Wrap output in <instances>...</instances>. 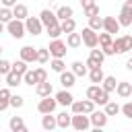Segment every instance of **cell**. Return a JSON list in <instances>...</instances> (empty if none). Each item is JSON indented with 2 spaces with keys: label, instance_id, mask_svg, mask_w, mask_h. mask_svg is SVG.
<instances>
[{
  "label": "cell",
  "instance_id": "39",
  "mask_svg": "<svg viewBox=\"0 0 132 132\" xmlns=\"http://www.w3.org/2000/svg\"><path fill=\"white\" fill-rule=\"evenodd\" d=\"M118 21H120L122 27H130V25H132V16L126 14V12H122V10H120V14H118Z\"/></svg>",
  "mask_w": 132,
  "mask_h": 132
},
{
  "label": "cell",
  "instance_id": "2",
  "mask_svg": "<svg viewBox=\"0 0 132 132\" xmlns=\"http://www.w3.org/2000/svg\"><path fill=\"white\" fill-rule=\"evenodd\" d=\"M6 31L10 33V37H14V39H23L25 33H27V29H25V21H21V19H12V21H8V23H6Z\"/></svg>",
  "mask_w": 132,
  "mask_h": 132
},
{
  "label": "cell",
  "instance_id": "37",
  "mask_svg": "<svg viewBox=\"0 0 132 132\" xmlns=\"http://www.w3.org/2000/svg\"><path fill=\"white\" fill-rule=\"evenodd\" d=\"M62 33H64V31H62L60 23H58V25H52V27H47V35H50L52 39H58V37H60Z\"/></svg>",
  "mask_w": 132,
  "mask_h": 132
},
{
  "label": "cell",
  "instance_id": "1",
  "mask_svg": "<svg viewBox=\"0 0 132 132\" xmlns=\"http://www.w3.org/2000/svg\"><path fill=\"white\" fill-rule=\"evenodd\" d=\"M87 97H89V99H93L97 105H105V103L109 101V93H107L101 85H95V82L87 89Z\"/></svg>",
  "mask_w": 132,
  "mask_h": 132
},
{
  "label": "cell",
  "instance_id": "27",
  "mask_svg": "<svg viewBox=\"0 0 132 132\" xmlns=\"http://www.w3.org/2000/svg\"><path fill=\"white\" fill-rule=\"evenodd\" d=\"M56 14H58V19L60 21H64V19H70V16H74V10H72V6H58V10H56Z\"/></svg>",
  "mask_w": 132,
  "mask_h": 132
},
{
  "label": "cell",
  "instance_id": "22",
  "mask_svg": "<svg viewBox=\"0 0 132 132\" xmlns=\"http://www.w3.org/2000/svg\"><path fill=\"white\" fill-rule=\"evenodd\" d=\"M89 78H91V82H95V85H101V82H103V78H105V74H103V68H101V66H97V68H91V70H89Z\"/></svg>",
  "mask_w": 132,
  "mask_h": 132
},
{
  "label": "cell",
  "instance_id": "25",
  "mask_svg": "<svg viewBox=\"0 0 132 132\" xmlns=\"http://www.w3.org/2000/svg\"><path fill=\"white\" fill-rule=\"evenodd\" d=\"M70 66H72L70 70H72L76 76H87V74H89V66H87L85 62H78V60H76V62H72Z\"/></svg>",
  "mask_w": 132,
  "mask_h": 132
},
{
  "label": "cell",
  "instance_id": "17",
  "mask_svg": "<svg viewBox=\"0 0 132 132\" xmlns=\"http://www.w3.org/2000/svg\"><path fill=\"white\" fill-rule=\"evenodd\" d=\"M35 93H37L39 97H47V95H52V93H54V87H52V82L41 80V82H37V85H35Z\"/></svg>",
  "mask_w": 132,
  "mask_h": 132
},
{
  "label": "cell",
  "instance_id": "41",
  "mask_svg": "<svg viewBox=\"0 0 132 132\" xmlns=\"http://www.w3.org/2000/svg\"><path fill=\"white\" fill-rule=\"evenodd\" d=\"M23 105H25V97H21V95H12V97H10V107L19 109V107H23Z\"/></svg>",
  "mask_w": 132,
  "mask_h": 132
},
{
  "label": "cell",
  "instance_id": "14",
  "mask_svg": "<svg viewBox=\"0 0 132 132\" xmlns=\"http://www.w3.org/2000/svg\"><path fill=\"white\" fill-rule=\"evenodd\" d=\"M74 80H76V74H74L72 70H62V72H60V85H62L64 89L74 87Z\"/></svg>",
  "mask_w": 132,
  "mask_h": 132
},
{
  "label": "cell",
  "instance_id": "19",
  "mask_svg": "<svg viewBox=\"0 0 132 132\" xmlns=\"http://www.w3.org/2000/svg\"><path fill=\"white\" fill-rule=\"evenodd\" d=\"M10 97H12L10 87L0 89V111H4V109H8V107H10Z\"/></svg>",
  "mask_w": 132,
  "mask_h": 132
},
{
  "label": "cell",
  "instance_id": "45",
  "mask_svg": "<svg viewBox=\"0 0 132 132\" xmlns=\"http://www.w3.org/2000/svg\"><path fill=\"white\" fill-rule=\"evenodd\" d=\"M35 74H37L39 82H41V80H47V72H45V68H35Z\"/></svg>",
  "mask_w": 132,
  "mask_h": 132
},
{
  "label": "cell",
  "instance_id": "12",
  "mask_svg": "<svg viewBox=\"0 0 132 132\" xmlns=\"http://www.w3.org/2000/svg\"><path fill=\"white\" fill-rule=\"evenodd\" d=\"M120 21H118V16H103V31H107V33H118L120 31Z\"/></svg>",
  "mask_w": 132,
  "mask_h": 132
},
{
  "label": "cell",
  "instance_id": "6",
  "mask_svg": "<svg viewBox=\"0 0 132 132\" xmlns=\"http://www.w3.org/2000/svg\"><path fill=\"white\" fill-rule=\"evenodd\" d=\"M66 47H68L66 41H62V39L58 37V39H52V41H50V47H47V50H50V56H52V58H64V56H66Z\"/></svg>",
  "mask_w": 132,
  "mask_h": 132
},
{
  "label": "cell",
  "instance_id": "49",
  "mask_svg": "<svg viewBox=\"0 0 132 132\" xmlns=\"http://www.w3.org/2000/svg\"><path fill=\"white\" fill-rule=\"evenodd\" d=\"M0 2H2V6H8V8H12L16 4V0H0Z\"/></svg>",
  "mask_w": 132,
  "mask_h": 132
},
{
  "label": "cell",
  "instance_id": "55",
  "mask_svg": "<svg viewBox=\"0 0 132 132\" xmlns=\"http://www.w3.org/2000/svg\"><path fill=\"white\" fill-rule=\"evenodd\" d=\"M130 97H132V95H130Z\"/></svg>",
  "mask_w": 132,
  "mask_h": 132
},
{
  "label": "cell",
  "instance_id": "48",
  "mask_svg": "<svg viewBox=\"0 0 132 132\" xmlns=\"http://www.w3.org/2000/svg\"><path fill=\"white\" fill-rule=\"evenodd\" d=\"M95 4V0H80V6L82 8H89V6H93Z\"/></svg>",
  "mask_w": 132,
  "mask_h": 132
},
{
  "label": "cell",
  "instance_id": "20",
  "mask_svg": "<svg viewBox=\"0 0 132 132\" xmlns=\"http://www.w3.org/2000/svg\"><path fill=\"white\" fill-rule=\"evenodd\" d=\"M8 128H10L12 132H25V130H27V126H25V122H23L21 116H12L10 122H8Z\"/></svg>",
  "mask_w": 132,
  "mask_h": 132
},
{
  "label": "cell",
  "instance_id": "21",
  "mask_svg": "<svg viewBox=\"0 0 132 132\" xmlns=\"http://www.w3.org/2000/svg\"><path fill=\"white\" fill-rule=\"evenodd\" d=\"M80 43H82V35H80V33H74V31H72V33L66 35V45H68V47L74 50V47H80Z\"/></svg>",
  "mask_w": 132,
  "mask_h": 132
},
{
  "label": "cell",
  "instance_id": "53",
  "mask_svg": "<svg viewBox=\"0 0 132 132\" xmlns=\"http://www.w3.org/2000/svg\"><path fill=\"white\" fill-rule=\"evenodd\" d=\"M47 2H56V0H47Z\"/></svg>",
  "mask_w": 132,
  "mask_h": 132
},
{
  "label": "cell",
  "instance_id": "47",
  "mask_svg": "<svg viewBox=\"0 0 132 132\" xmlns=\"http://www.w3.org/2000/svg\"><path fill=\"white\" fill-rule=\"evenodd\" d=\"M85 64H87V66H89V70H91V68H97V66H101V64H99V62H97V60H93V58H91V56H89V58H87V62H85Z\"/></svg>",
  "mask_w": 132,
  "mask_h": 132
},
{
  "label": "cell",
  "instance_id": "18",
  "mask_svg": "<svg viewBox=\"0 0 132 132\" xmlns=\"http://www.w3.org/2000/svg\"><path fill=\"white\" fill-rule=\"evenodd\" d=\"M41 128L47 130V132H52L54 128H58V120H56V116H52V113H43V118H41Z\"/></svg>",
  "mask_w": 132,
  "mask_h": 132
},
{
  "label": "cell",
  "instance_id": "11",
  "mask_svg": "<svg viewBox=\"0 0 132 132\" xmlns=\"http://www.w3.org/2000/svg\"><path fill=\"white\" fill-rule=\"evenodd\" d=\"M89 118H91V124H93L95 128H105V126H107V113H105V111L93 109V111L89 113Z\"/></svg>",
  "mask_w": 132,
  "mask_h": 132
},
{
  "label": "cell",
  "instance_id": "40",
  "mask_svg": "<svg viewBox=\"0 0 132 132\" xmlns=\"http://www.w3.org/2000/svg\"><path fill=\"white\" fill-rule=\"evenodd\" d=\"M93 60H97L99 64H103V60H105V54H103V50H95V47H91V54H89Z\"/></svg>",
  "mask_w": 132,
  "mask_h": 132
},
{
  "label": "cell",
  "instance_id": "52",
  "mask_svg": "<svg viewBox=\"0 0 132 132\" xmlns=\"http://www.w3.org/2000/svg\"><path fill=\"white\" fill-rule=\"evenodd\" d=\"M0 54H2V45H0Z\"/></svg>",
  "mask_w": 132,
  "mask_h": 132
},
{
  "label": "cell",
  "instance_id": "28",
  "mask_svg": "<svg viewBox=\"0 0 132 132\" xmlns=\"http://www.w3.org/2000/svg\"><path fill=\"white\" fill-rule=\"evenodd\" d=\"M60 27H62V31L68 35V33H72V31H76V21L70 16V19H64V21H60Z\"/></svg>",
  "mask_w": 132,
  "mask_h": 132
},
{
  "label": "cell",
  "instance_id": "35",
  "mask_svg": "<svg viewBox=\"0 0 132 132\" xmlns=\"http://www.w3.org/2000/svg\"><path fill=\"white\" fill-rule=\"evenodd\" d=\"M111 43H113V37H111V33H107V31L99 33V45H101V47H105V45H111Z\"/></svg>",
  "mask_w": 132,
  "mask_h": 132
},
{
  "label": "cell",
  "instance_id": "5",
  "mask_svg": "<svg viewBox=\"0 0 132 132\" xmlns=\"http://www.w3.org/2000/svg\"><path fill=\"white\" fill-rule=\"evenodd\" d=\"M25 29H27L29 35H41L43 23H41L39 16H27V19H25Z\"/></svg>",
  "mask_w": 132,
  "mask_h": 132
},
{
  "label": "cell",
  "instance_id": "33",
  "mask_svg": "<svg viewBox=\"0 0 132 132\" xmlns=\"http://www.w3.org/2000/svg\"><path fill=\"white\" fill-rule=\"evenodd\" d=\"M50 68L54 70V72H62V70H66V64H64V58H54L52 62H50Z\"/></svg>",
  "mask_w": 132,
  "mask_h": 132
},
{
  "label": "cell",
  "instance_id": "51",
  "mask_svg": "<svg viewBox=\"0 0 132 132\" xmlns=\"http://www.w3.org/2000/svg\"><path fill=\"white\" fill-rule=\"evenodd\" d=\"M4 29H6V23H2V21H0V33H2Z\"/></svg>",
  "mask_w": 132,
  "mask_h": 132
},
{
  "label": "cell",
  "instance_id": "30",
  "mask_svg": "<svg viewBox=\"0 0 132 132\" xmlns=\"http://www.w3.org/2000/svg\"><path fill=\"white\" fill-rule=\"evenodd\" d=\"M23 82H25V85H29V87H33V85H37V82H39V78H37V74H35V70H27V72L23 74Z\"/></svg>",
  "mask_w": 132,
  "mask_h": 132
},
{
  "label": "cell",
  "instance_id": "46",
  "mask_svg": "<svg viewBox=\"0 0 132 132\" xmlns=\"http://www.w3.org/2000/svg\"><path fill=\"white\" fill-rule=\"evenodd\" d=\"M122 12H126V14L132 16V0H126V2L122 4Z\"/></svg>",
  "mask_w": 132,
  "mask_h": 132
},
{
  "label": "cell",
  "instance_id": "26",
  "mask_svg": "<svg viewBox=\"0 0 132 132\" xmlns=\"http://www.w3.org/2000/svg\"><path fill=\"white\" fill-rule=\"evenodd\" d=\"M56 120H58V128H68V126H72V116H70V113H66V111L58 113V116H56Z\"/></svg>",
  "mask_w": 132,
  "mask_h": 132
},
{
  "label": "cell",
  "instance_id": "42",
  "mask_svg": "<svg viewBox=\"0 0 132 132\" xmlns=\"http://www.w3.org/2000/svg\"><path fill=\"white\" fill-rule=\"evenodd\" d=\"M10 70H12V64H10L8 60L0 58V74H2V76H6V74H8Z\"/></svg>",
  "mask_w": 132,
  "mask_h": 132
},
{
  "label": "cell",
  "instance_id": "36",
  "mask_svg": "<svg viewBox=\"0 0 132 132\" xmlns=\"http://www.w3.org/2000/svg\"><path fill=\"white\" fill-rule=\"evenodd\" d=\"M47 60H50V50L47 47H37V62L45 64Z\"/></svg>",
  "mask_w": 132,
  "mask_h": 132
},
{
  "label": "cell",
  "instance_id": "3",
  "mask_svg": "<svg viewBox=\"0 0 132 132\" xmlns=\"http://www.w3.org/2000/svg\"><path fill=\"white\" fill-rule=\"evenodd\" d=\"M95 101L93 99H82V101H72V105H70V109H72V113H91L93 109H95Z\"/></svg>",
  "mask_w": 132,
  "mask_h": 132
},
{
  "label": "cell",
  "instance_id": "4",
  "mask_svg": "<svg viewBox=\"0 0 132 132\" xmlns=\"http://www.w3.org/2000/svg\"><path fill=\"white\" fill-rule=\"evenodd\" d=\"M113 50H116V54H126V52H132V35H122V37H116V39H113Z\"/></svg>",
  "mask_w": 132,
  "mask_h": 132
},
{
  "label": "cell",
  "instance_id": "9",
  "mask_svg": "<svg viewBox=\"0 0 132 132\" xmlns=\"http://www.w3.org/2000/svg\"><path fill=\"white\" fill-rule=\"evenodd\" d=\"M80 35H82V43H85L87 47H97V45H99V33L93 31L91 27H85Z\"/></svg>",
  "mask_w": 132,
  "mask_h": 132
},
{
  "label": "cell",
  "instance_id": "31",
  "mask_svg": "<svg viewBox=\"0 0 132 132\" xmlns=\"http://www.w3.org/2000/svg\"><path fill=\"white\" fill-rule=\"evenodd\" d=\"M103 107H105V113H107V116H118V113L122 111V105H118L116 101H107Z\"/></svg>",
  "mask_w": 132,
  "mask_h": 132
},
{
  "label": "cell",
  "instance_id": "50",
  "mask_svg": "<svg viewBox=\"0 0 132 132\" xmlns=\"http://www.w3.org/2000/svg\"><path fill=\"white\" fill-rule=\"evenodd\" d=\"M126 68H128V70H132V56L126 60Z\"/></svg>",
  "mask_w": 132,
  "mask_h": 132
},
{
  "label": "cell",
  "instance_id": "23",
  "mask_svg": "<svg viewBox=\"0 0 132 132\" xmlns=\"http://www.w3.org/2000/svg\"><path fill=\"white\" fill-rule=\"evenodd\" d=\"M116 93H118L122 99H128V97L132 95V85H130V82H126V80H124V82H118Z\"/></svg>",
  "mask_w": 132,
  "mask_h": 132
},
{
  "label": "cell",
  "instance_id": "15",
  "mask_svg": "<svg viewBox=\"0 0 132 132\" xmlns=\"http://www.w3.org/2000/svg\"><path fill=\"white\" fill-rule=\"evenodd\" d=\"M56 99H58V105H64V107H70V105H72V101H74V97H72V93H70L68 89H64V91L56 93Z\"/></svg>",
  "mask_w": 132,
  "mask_h": 132
},
{
  "label": "cell",
  "instance_id": "8",
  "mask_svg": "<svg viewBox=\"0 0 132 132\" xmlns=\"http://www.w3.org/2000/svg\"><path fill=\"white\" fill-rule=\"evenodd\" d=\"M89 126H91L89 113H74V116H72V128H74V130L85 132V130H89Z\"/></svg>",
  "mask_w": 132,
  "mask_h": 132
},
{
  "label": "cell",
  "instance_id": "29",
  "mask_svg": "<svg viewBox=\"0 0 132 132\" xmlns=\"http://www.w3.org/2000/svg\"><path fill=\"white\" fill-rule=\"evenodd\" d=\"M101 87H103L107 93H113V91H116V87H118L116 76H105V78H103V82H101Z\"/></svg>",
  "mask_w": 132,
  "mask_h": 132
},
{
  "label": "cell",
  "instance_id": "13",
  "mask_svg": "<svg viewBox=\"0 0 132 132\" xmlns=\"http://www.w3.org/2000/svg\"><path fill=\"white\" fill-rule=\"evenodd\" d=\"M19 54H21V60H25L27 64L37 62V50H35V47H31V45L21 47V50H19Z\"/></svg>",
  "mask_w": 132,
  "mask_h": 132
},
{
  "label": "cell",
  "instance_id": "44",
  "mask_svg": "<svg viewBox=\"0 0 132 132\" xmlns=\"http://www.w3.org/2000/svg\"><path fill=\"white\" fill-rule=\"evenodd\" d=\"M122 113H124L128 120H132V101H128V103L122 105Z\"/></svg>",
  "mask_w": 132,
  "mask_h": 132
},
{
  "label": "cell",
  "instance_id": "54",
  "mask_svg": "<svg viewBox=\"0 0 132 132\" xmlns=\"http://www.w3.org/2000/svg\"><path fill=\"white\" fill-rule=\"evenodd\" d=\"M0 82H2V74H0Z\"/></svg>",
  "mask_w": 132,
  "mask_h": 132
},
{
  "label": "cell",
  "instance_id": "34",
  "mask_svg": "<svg viewBox=\"0 0 132 132\" xmlns=\"http://www.w3.org/2000/svg\"><path fill=\"white\" fill-rule=\"evenodd\" d=\"M14 19V14H12V8H8V6H2L0 8V21L2 23H8V21H12Z\"/></svg>",
  "mask_w": 132,
  "mask_h": 132
},
{
  "label": "cell",
  "instance_id": "43",
  "mask_svg": "<svg viewBox=\"0 0 132 132\" xmlns=\"http://www.w3.org/2000/svg\"><path fill=\"white\" fill-rule=\"evenodd\" d=\"M82 10H85V16H87V19L99 14V6H97V4H93V6H89V8H82Z\"/></svg>",
  "mask_w": 132,
  "mask_h": 132
},
{
  "label": "cell",
  "instance_id": "16",
  "mask_svg": "<svg viewBox=\"0 0 132 132\" xmlns=\"http://www.w3.org/2000/svg\"><path fill=\"white\" fill-rule=\"evenodd\" d=\"M4 78H6V87H10V89L23 85V74H19V72H14V70H10Z\"/></svg>",
  "mask_w": 132,
  "mask_h": 132
},
{
  "label": "cell",
  "instance_id": "38",
  "mask_svg": "<svg viewBox=\"0 0 132 132\" xmlns=\"http://www.w3.org/2000/svg\"><path fill=\"white\" fill-rule=\"evenodd\" d=\"M12 70L19 72V74H25L29 68H27V62L25 60H16V62H12Z\"/></svg>",
  "mask_w": 132,
  "mask_h": 132
},
{
  "label": "cell",
  "instance_id": "7",
  "mask_svg": "<svg viewBox=\"0 0 132 132\" xmlns=\"http://www.w3.org/2000/svg\"><path fill=\"white\" fill-rule=\"evenodd\" d=\"M58 107V99L47 95V97H41V101L37 103V111L39 113H54V109Z\"/></svg>",
  "mask_w": 132,
  "mask_h": 132
},
{
  "label": "cell",
  "instance_id": "24",
  "mask_svg": "<svg viewBox=\"0 0 132 132\" xmlns=\"http://www.w3.org/2000/svg\"><path fill=\"white\" fill-rule=\"evenodd\" d=\"M12 14H14V19H21V21H25L27 16H29V8L25 6V4H14L12 6Z\"/></svg>",
  "mask_w": 132,
  "mask_h": 132
},
{
  "label": "cell",
  "instance_id": "32",
  "mask_svg": "<svg viewBox=\"0 0 132 132\" xmlns=\"http://www.w3.org/2000/svg\"><path fill=\"white\" fill-rule=\"evenodd\" d=\"M89 27H91L93 31H97V33H99V31L103 29V19H101L99 14H95V16H91V19H89Z\"/></svg>",
  "mask_w": 132,
  "mask_h": 132
},
{
  "label": "cell",
  "instance_id": "10",
  "mask_svg": "<svg viewBox=\"0 0 132 132\" xmlns=\"http://www.w3.org/2000/svg\"><path fill=\"white\" fill-rule=\"evenodd\" d=\"M39 19H41V23H43V27H45V29H47V27H52V25H58V23H60L58 14H56L54 10H50V8H43V10L39 12Z\"/></svg>",
  "mask_w": 132,
  "mask_h": 132
}]
</instances>
